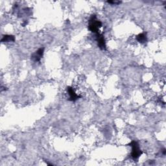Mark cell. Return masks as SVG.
I'll return each instance as SVG.
<instances>
[{
	"instance_id": "1",
	"label": "cell",
	"mask_w": 166,
	"mask_h": 166,
	"mask_svg": "<svg viewBox=\"0 0 166 166\" xmlns=\"http://www.w3.org/2000/svg\"><path fill=\"white\" fill-rule=\"evenodd\" d=\"M102 27V23L97 18L95 14L91 16L89 21H88V29L92 32L95 34L99 33V29Z\"/></svg>"
},
{
	"instance_id": "2",
	"label": "cell",
	"mask_w": 166,
	"mask_h": 166,
	"mask_svg": "<svg viewBox=\"0 0 166 166\" xmlns=\"http://www.w3.org/2000/svg\"><path fill=\"white\" fill-rule=\"evenodd\" d=\"M128 145L131 146L132 147L131 157L134 160H137L140 157H141V155L143 153L141 151L140 148V145L137 142L133 140L130 143H129Z\"/></svg>"
},
{
	"instance_id": "3",
	"label": "cell",
	"mask_w": 166,
	"mask_h": 166,
	"mask_svg": "<svg viewBox=\"0 0 166 166\" xmlns=\"http://www.w3.org/2000/svg\"><path fill=\"white\" fill-rule=\"evenodd\" d=\"M96 41L97 42V46L101 49V50H106V45L105 38L103 34L100 33L96 35Z\"/></svg>"
},
{
	"instance_id": "4",
	"label": "cell",
	"mask_w": 166,
	"mask_h": 166,
	"mask_svg": "<svg viewBox=\"0 0 166 166\" xmlns=\"http://www.w3.org/2000/svg\"><path fill=\"white\" fill-rule=\"evenodd\" d=\"M44 53V47H40L31 55V60L35 62H40Z\"/></svg>"
},
{
	"instance_id": "5",
	"label": "cell",
	"mask_w": 166,
	"mask_h": 166,
	"mask_svg": "<svg viewBox=\"0 0 166 166\" xmlns=\"http://www.w3.org/2000/svg\"><path fill=\"white\" fill-rule=\"evenodd\" d=\"M67 92L68 93V95H70V97H69V99H68V100L70 101H75L78 99H79L81 97V96L78 95L75 92L74 90L73 89V88L71 86H68L67 88Z\"/></svg>"
},
{
	"instance_id": "6",
	"label": "cell",
	"mask_w": 166,
	"mask_h": 166,
	"mask_svg": "<svg viewBox=\"0 0 166 166\" xmlns=\"http://www.w3.org/2000/svg\"><path fill=\"white\" fill-rule=\"evenodd\" d=\"M136 40L137 41L141 44H145L147 41V33H142L141 34H139L136 36Z\"/></svg>"
},
{
	"instance_id": "7",
	"label": "cell",
	"mask_w": 166,
	"mask_h": 166,
	"mask_svg": "<svg viewBox=\"0 0 166 166\" xmlns=\"http://www.w3.org/2000/svg\"><path fill=\"white\" fill-rule=\"evenodd\" d=\"M15 37L13 35H3L2 39V42H14Z\"/></svg>"
},
{
	"instance_id": "8",
	"label": "cell",
	"mask_w": 166,
	"mask_h": 166,
	"mask_svg": "<svg viewBox=\"0 0 166 166\" xmlns=\"http://www.w3.org/2000/svg\"><path fill=\"white\" fill-rule=\"evenodd\" d=\"M107 3H109L110 4H114V5H119L121 3V2H117V1H108Z\"/></svg>"
}]
</instances>
